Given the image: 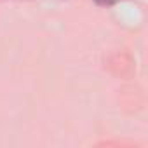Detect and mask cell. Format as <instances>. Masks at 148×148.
I'll list each match as a JSON object with an SVG mask.
<instances>
[{"mask_svg": "<svg viewBox=\"0 0 148 148\" xmlns=\"http://www.w3.org/2000/svg\"><path fill=\"white\" fill-rule=\"evenodd\" d=\"M94 2L98 5H113L115 2H119V0H94Z\"/></svg>", "mask_w": 148, "mask_h": 148, "instance_id": "1", "label": "cell"}]
</instances>
